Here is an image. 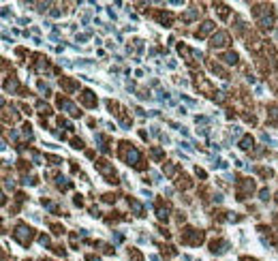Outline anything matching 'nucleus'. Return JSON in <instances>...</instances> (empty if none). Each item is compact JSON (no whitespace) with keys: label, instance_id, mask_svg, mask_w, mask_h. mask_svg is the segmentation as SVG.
<instances>
[{"label":"nucleus","instance_id":"8","mask_svg":"<svg viewBox=\"0 0 278 261\" xmlns=\"http://www.w3.org/2000/svg\"><path fill=\"white\" fill-rule=\"evenodd\" d=\"M82 98H84V103H86L88 107H94V105H96V101H94V96H92V92H90V90L82 92Z\"/></svg>","mask_w":278,"mask_h":261},{"label":"nucleus","instance_id":"17","mask_svg":"<svg viewBox=\"0 0 278 261\" xmlns=\"http://www.w3.org/2000/svg\"><path fill=\"white\" fill-rule=\"evenodd\" d=\"M261 199H263V201L270 199V191H267V188H263V191H261Z\"/></svg>","mask_w":278,"mask_h":261},{"label":"nucleus","instance_id":"19","mask_svg":"<svg viewBox=\"0 0 278 261\" xmlns=\"http://www.w3.org/2000/svg\"><path fill=\"white\" fill-rule=\"evenodd\" d=\"M39 242H41L43 246H49V238H47V236H41V238H39Z\"/></svg>","mask_w":278,"mask_h":261},{"label":"nucleus","instance_id":"3","mask_svg":"<svg viewBox=\"0 0 278 261\" xmlns=\"http://www.w3.org/2000/svg\"><path fill=\"white\" fill-rule=\"evenodd\" d=\"M227 43H229V34L227 32H218V34L212 37V47H225Z\"/></svg>","mask_w":278,"mask_h":261},{"label":"nucleus","instance_id":"2","mask_svg":"<svg viewBox=\"0 0 278 261\" xmlns=\"http://www.w3.org/2000/svg\"><path fill=\"white\" fill-rule=\"evenodd\" d=\"M201 240H203V233H201V231L186 229V233H184V242H188V244H199Z\"/></svg>","mask_w":278,"mask_h":261},{"label":"nucleus","instance_id":"18","mask_svg":"<svg viewBox=\"0 0 278 261\" xmlns=\"http://www.w3.org/2000/svg\"><path fill=\"white\" fill-rule=\"evenodd\" d=\"M218 15H220V17H227V7L220 4V7H218Z\"/></svg>","mask_w":278,"mask_h":261},{"label":"nucleus","instance_id":"22","mask_svg":"<svg viewBox=\"0 0 278 261\" xmlns=\"http://www.w3.org/2000/svg\"><path fill=\"white\" fill-rule=\"evenodd\" d=\"M197 176H199V178H205V171H203V169H199V167H197Z\"/></svg>","mask_w":278,"mask_h":261},{"label":"nucleus","instance_id":"15","mask_svg":"<svg viewBox=\"0 0 278 261\" xmlns=\"http://www.w3.org/2000/svg\"><path fill=\"white\" fill-rule=\"evenodd\" d=\"M158 20H160V22H163V24H171V15H169V13L165 15V13H163V15H160V17H158Z\"/></svg>","mask_w":278,"mask_h":261},{"label":"nucleus","instance_id":"16","mask_svg":"<svg viewBox=\"0 0 278 261\" xmlns=\"http://www.w3.org/2000/svg\"><path fill=\"white\" fill-rule=\"evenodd\" d=\"M175 171V165H171V163H169V165H165V174H169V176H171Z\"/></svg>","mask_w":278,"mask_h":261},{"label":"nucleus","instance_id":"14","mask_svg":"<svg viewBox=\"0 0 278 261\" xmlns=\"http://www.w3.org/2000/svg\"><path fill=\"white\" fill-rule=\"evenodd\" d=\"M37 107H39V111H45V114H49V111H51V109H49V107L43 103V101H39V103H37Z\"/></svg>","mask_w":278,"mask_h":261},{"label":"nucleus","instance_id":"6","mask_svg":"<svg viewBox=\"0 0 278 261\" xmlns=\"http://www.w3.org/2000/svg\"><path fill=\"white\" fill-rule=\"evenodd\" d=\"M229 248V242H212V253H225V250Z\"/></svg>","mask_w":278,"mask_h":261},{"label":"nucleus","instance_id":"23","mask_svg":"<svg viewBox=\"0 0 278 261\" xmlns=\"http://www.w3.org/2000/svg\"><path fill=\"white\" fill-rule=\"evenodd\" d=\"M88 261H101L98 257H88Z\"/></svg>","mask_w":278,"mask_h":261},{"label":"nucleus","instance_id":"1","mask_svg":"<svg viewBox=\"0 0 278 261\" xmlns=\"http://www.w3.org/2000/svg\"><path fill=\"white\" fill-rule=\"evenodd\" d=\"M15 240L19 242V244H24V246H28V242L32 240V229L28 227V225H17L15 227Z\"/></svg>","mask_w":278,"mask_h":261},{"label":"nucleus","instance_id":"13","mask_svg":"<svg viewBox=\"0 0 278 261\" xmlns=\"http://www.w3.org/2000/svg\"><path fill=\"white\" fill-rule=\"evenodd\" d=\"M197 15H199V11H197V9H193V11H186V13H184V22H188V20H195Z\"/></svg>","mask_w":278,"mask_h":261},{"label":"nucleus","instance_id":"4","mask_svg":"<svg viewBox=\"0 0 278 261\" xmlns=\"http://www.w3.org/2000/svg\"><path fill=\"white\" fill-rule=\"evenodd\" d=\"M58 105H60V109L69 111L71 116H79V114H82V111H77V107L71 103V101H66V98H58Z\"/></svg>","mask_w":278,"mask_h":261},{"label":"nucleus","instance_id":"10","mask_svg":"<svg viewBox=\"0 0 278 261\" xmlns=\"http://www.w3.org/2000/svg\"><path fill=\"white\" fill-rule=\"evenodd\" d=\"M240 148H242V150H250V148H253V137H248V135H246V137H242Z\"/></svg>","mask_w":278,"mask_h":261},{"label":"nucleus","instance_id":"24","mask_svg":"<svg viewBox=\"0 0 278 261\" xmlns=\"http://www.w3.org/2000/svg\"><path fill=\"white\" fill-rule=\"evenodd\" d=\"M276 197H278V195H276Z\"/></svg>","mask_w":278,"mask_h":261},{"label":"nucleus","instance_id":"9","mask_svg":"<svg viewBox=\"0 0 278 261\" xmlns=\"http://www.w3.org/2000/svg\"><path fill=\"white\" fill-rule=\"evenodd\" d=\"M129 205H131V210L135 212L137 216H141V214H143V208H141V203H139V201H135V199H131V201H129Z\"/></svg>","mask_w":278,"mask_h":261},{"label":"nucleus","instance_id":"21","mask_svg":"<svg viewBox=\"0 0 278 261\" xmlns=\"http://www.w3.org/2000/svg\"><path fill=\"white\" fill-rule=\"evenodd\" d=\"M231 135H233V137H238V135H240V127H233L231 129Z\"/></svg>","mask_w":278,"mask_h":261},{"label":"nucleus","instance_id":"12","mask_svg":"<svg viewBox=\"0 0 278 261\" xmlns=\"http://www.w3.org/2000/svg\"><path fill=\"white\" fill-rule=\"evenodd\" d=\"M156 214H158V218H160V221H167V216H169V208H158V210H156Z\"/></svg>","mask_w":278,"mask_h":261},{"label":"nucleus","instance_id":"7","mask_svg":"<svg viewBox=\"0 0 278 261\" xmlns=\"http://www.w3.org/2000/svg\"><path fill=\"white\" fill-rule=\"evenodd\" d=\"M212 30H214V24H212V22H203V26H201V30L197 32V37H199V39H203L205 34H208V32H212Z\"/></svg>","mask_w":278,"mask_h":261},{"label":"nucleus","instance_id":"5","mask_svg":"<svg viewBox=\"0 0 278 261\" xmlns=\"http://www.w3.org/2000/svg\"><path fill=\"white\" fill-rule=\"evenodd\" d=\"M126 161H129V165H137L139 163V150L137 148H129L126 150Z\"/></svg>","mask_w":278,"mask_h":261},{"label":"nucleus","instance_id":"20","mask_svg":"<svg viewBox=\"0 0 278 261\" xmlns=\"http://www.w3.org/2000/svg\"><path fill=\"white\" fill-rule=\"evenodd\" d=\"M73 148H84V141L82 139H73Z\"/></svg>","mask_w":278,"mask_h":261},{"label":"nucleus","instance_id":"11","mask_svg":"<svg viewBox=\"0 0 278 261\" xmlns=\"http://www.w3.org/2000/svg\"><path fill=\"white\" fill-rule=\"evenodd\" d=\"M222 60H225L227 64H235V62H238V54L229 51V54H225V56H222Z\"/></svg>","mask_w":278,"mask_h":261}]
</instances>
